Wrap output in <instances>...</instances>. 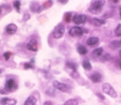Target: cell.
I'll use <instances>...</instances> for the list:
<instances>
[{
    "label": "cell",
    "mask_w": 121,
    "mask_h": 105,
    "mask_svg": "<svg viewBox=\"0 0 121 105\" xmlns=\"http://www.w3.org/2000/svg\"><path fill=\"white\" fill-rule=\"evenodd\" d=\"M104 4H105V0H92L89 10L93 13H99Z\"/></svg>",
    "instance_id": "1"
},
{
    "label": "cell",
    "mask_w": 121,
    "mask_h": 105,
    "mask_svg": "<svg viewBox=\"0 0 121 105\" xmlns=\"http://www.w3.org/2000/svg\"><path fill=\"white\" fill-rule=\"evenodd\" d=\"M16 89H17V84H16L15 80L13 79H9L6 81L4 89H2L0 91V93L1 94H8V93H10V92H12Z\"/></svg>",
    "instance_id": "2"
},
{
    "label": "cell",
    "mask_w": 121,
    "mask_h": 105,
    "mask_svg": "<svg viewBox=\"0 0 121 105\" xmlns=\"http://www.w3.org/2000/svg\"><path fill=\"white\" fill-rule=\"evenodd\" d=\"M102 91L106 94V95H108V96H110L111 97H113V98H115L116 96H117V93H116V91L113 89V87L110 84V83H103L102 84Z\"/></svg>",
    "instance_id": "3"
},
{
    "label": "cell",
    "mask_w": 121,
    "mask_h": 105,
    "mask_svg": "<svg viewBox=\"0 0 121 105\" xmlns=\"http://www.w3.org/2000/svg\"><path fill=\"white\" fill-rule=\"evenodd\" d=\"M64 31H65V28H64V26L62 24H58L54 29H53V32H52V36L53 38L55 39H60L63 36L64 34Z\"/></svg>",
    "instance_id": "4"
},
{
    "label": "cell",
    "mask_w": 121,
    "mask_h": 105,
    "mask_svg": "<svg viewBox=\"0 0 121 105\" xmlns=\"http://www.w3.org/2000/svg\"><path fill=\"white\" fill-rule=\"evenodd\" d=\"M53 87L56 88L57 90L60 91V92H64V93H69L71 91V87L68 86L65 83L60 82L58 80H53Z\"/></svg>",
    "instance_id": "5"
},
{
    "label": "cell",
    "mask_w": 121,
    "mask_h": 105,
    "mask_svg": "<svg viewBox=\"0 0 121 105\" xmlns=\"http://www.w3.org/2000/svg\"><path fill=\"white\" fill-rule=\"evenodd\" d=\"M66 70L70 73V75L73 78H78V73H77V64L73 61H66L65 64Z\"/></svg>",
    "instance_id": "6"
},
{
    "label": "cell",
    "mask_w": 121,
    "mask_h": 105,
    "mask_svg": "<svg viewBox=\"0 0 121 105\" xmlns=\"http://www.w3.org/2000/svg\"><path fill=\"white\" fill-rule=\"evenodd\" d=\"M83 34V29L79 26H73L69 29V35L72 37H79Z\"/></svg>",
    "instance_id": "7"
},
{
    "label": "cell",
    "mask_w": 121,
    "mask_h": 105,
    "mask_svg": "<svg viewBox=\"0 0 121 105\" xmlns=\"http://www.w3.org/2000/svg\"><path fill=\"white\" fill-rule=\"evenodd\" d=\"M87 20V16L84 14H75L73 17V22L76 25H82L86 22Z\"/></svg>",
    "instance_id": "8"
},
{
    "label": "cell",
    "mask_w": 121,
    "mask_h": 105,
    "mask_svg": "<svg viewBox=\"0 0 121 105\" xmlns=\"http://www.w3.org/2000/svg\"><path fill=\"white\" fill-rule=\"evenodd\" d=\"M26 48L30 51H33V52H36L38 50V44H37V41L35 39H31L27 44H26Z\"/></svg>",
    "instance_id": "9"
},
{
    "label": "cell",
    "mask_w": 121,
    "mask_h": 105,
    "mask_svg": "<svg viewBox=\"0 0 121 105\" xmlns=\"http://www.w3.org/2000/svg\"><path fill=\"white\" fill-rule=\"evenodd\" d=\"M6 31H7L8 34L12 35V34H14L17 31V26L15 24H9L6 26Z\"/></svg>",
    "instance_id": "10"
},
{
    "label": "cell",
    "mask_w": 121,
    "mask_h": 105,
    "mask_svg": "<svg viewBox=\"0 0 121 105\" xmlns=\"http://www.w3.org/2000/svg\"><path fill=\"white\" fill-rule=\"evenodd\" d=\"M1 103H2V105H15L17 103V101H16V99H13V98L4 97L1 99Z\"/></svg>",
    "instance_id": "11"
},
{
    "label": "cell",
    "mask_w": 121,
    "mask_h": 105,
    "mask_svg": "<svg viewBox=\"0 0 121 105\" xmlns=\"http://www.w3.org/2000/svg\"><path fill=\"white\" fill-rule=\"evenodd\" d=\"M101 79H102V77H101V75H100L98 72H95V73H94V74H92V75L90 76V79H91L94 83L99 82V81L101 80Z\"/></svg>",
    "instance_id": "12"
},
{
    "label": "cell",
    "mask_w": 121,
    "mask_h": 105,
    "mask_svg": "<svg viewBox=\"0 0 121 105\" xmlns=\"http://www.w3.org/2000/svg\"><path fill=\"white\" fill-rule=\"evenodd\" d=\"M30 9H31L33 12H40V11L43 9V8L40 7L37 2H32V3L30 4Z\"/></svg>",
    "instance_id": "13"
},
{
    "label": "cell",
    "mask_w": 121,
    "mask_h": 105,
    "mask_svg": "<svg viewBox=\"0 0 121 105\" xmlns=\"http://www.w3.org/2000/svg\"><path fill=\"white\" fill-rule=\"evenodd\" d=\"M98 42H99V39L97 37H90L87 40V44L90 46H94V45H96Z\"/></svg>",
    "instance_id": "14"
},
{
    "label": "cell",
    "mask_w": 121,
    "mask_h": 105,
    "mask_svg": "<svg viewBox=\"0 0 121 105\" xmlns=\"http://www.w3.org/2000/svg\"><path fill=\"white\" fill-rule=\"evenodd\" d=\"M91 23L95 26H100L102 25L105 24V21L102 20V19H99V18H93L91 20Z\"/></svg>",
    "instance_id": "15"
},
{
    "label": "cell",
    "mask_w": 121,
    "mask_h": 105,
    "mask_svg": "<svg viewBox=\"0 0 121 105\" xmlns=\"http://www.w3.org/2000/svg\"><path fill=\"white\" fill-rule=\"evenodd\" d=\"M36 102H37L36 97L33 96H28V97L26 99L24 105H36Z\"/></svg>",
    "instance_id": "16"
},
{
    "label": "cell",
    "mask_w": 121,
    "mask_h": 105,
    "mask_svg": "<svg viewBox=\"0 0 121 105\" xmlns=\"http://www.w3.org/2000/svg\"><path fill=\"white\" fill-rule=\"evenodd\" d=\"M93 57L95 58H98L100 57L102 54H103V48L102 47H98V48H95L94 51H93Z\"/></svg>",
    "instance_id": "17"
},
{
    "label": "cell",
    "mask_w": 121,
    "mask_h": 105,
    "mask_svg": "<svg viewBox=\"0 0 121 105\" xmlns=\"http://www.w3.org/2000/svg\"><path fill=\"white\" fill-rule=\"evenodd\" d=\"M82 67L85 69V70H87V71H89V70H91L92 69V64H91V62H90V61L89 60H84L83 61H82Z\"/></svg>",
    "instance_id": "18"
},
{
    "label": "cell",
    "mask_w": 121,
    "mask_h": 105,
    "mask_svg": "<svg viewBox=\"0 0 121 105\" xmlns=\"http://www.w3.org/2000/svg\"><path fill=\"white\" fill-rule=\"evenodd\" d=\"M78 52L80 55H85V54H87V48L84 45H78Z\"/></svg>",
    "instance_id": "19"
},
{
    "label": "cell",
    "mask_w": 121,
    "mask_h": 105,
    "mask_svg": "<svg viewBox=\"0 0 121 105\" xmlns=\"http://www.w3.org/2000/svg\"><path fill=\"white\" fill-rule=\"evenodd\" d=\"M63 105H78V101L76 98H72V99H69V100L65 101Z\"/></svg>",
    "instance_id": "20"
},
{
    "label": "cell",
    "mask_w": 121,
    "mask_h": 105,
    "mask_svg": "<svg viewBox=\"0 0 121 105\" xmlns=\"http://www.w3.org/2000/svg\"><path fill=\"white\" fill-rule=\"evenodd\" d=\"M111 47L112 48H113V49H116V48H118V47H120L121 46V42L120 41H112V43H111Z\"/></svg>",
    "instance_id": "21"
},
{
    "label": "cell",
    "mask_w": 121,
    "mask_h": 105,
    "mask_svg": "<svg viewBox=\"0 0 121 105\" xmlns=\"http://www.w3.org/2000/svg\"><path fill=\"white\" fill-rule=\"evenodd\" d=\"M71 18H72V12H65V13H64L63 20H64L66 23H70Z\"/></svg>",
    "instance_id": "22"
},
{
    "label": "cell",
    "mask_w": 121,
    "mask_h": 105,
    "mask_svg": "<svg viewBox=\"0 0 121 105\" xmlns=\"http://www.w3.org/2000/svg\"><path fill=\"white\" fill-rule=\"evenodd\" d=\"M13 7L15 8V9L17 10V12H20V7H21V2L19 0H15L13 2Z\"/></svg>",
    "instance_id": "23"
},
{
    "label": "cell",
    "mask_w": 121,
    "mask_h": 105,
    "mask_svg": "<svg viewBox=\"0 0 121 105\" xmlns=\"http://www.w3.org/2000/svg\"><path fill=\"white\" fill-rule=\"evenodd\" d=\"M52 4H53V1L52 0H47L46 2H44L43 3V9H48V8H50L51 6H52Z\"/></svg>",
    "instance_id": "24"
},
{
    "label": "cell",
    "mask_w": 121,
    "mask_h": 105,
    "mask_svg": "<svg viewBox=\"0 0 121 105\" xmlns=\"http://www.w3.org/2000/svg\"><path fill=\"white\" fill-rule=\"evenodd\" d=\"M114 33H115V35H116L117 37L121 36V24L116 26V28H115V30H114Z\"/></svg>",
    "instance_id": "25"
},
{
    "label": "cell",
    "mask_w": 121,
    "mask_h": 105,
    "mask_svg": "<svg viewBox=\"0 0 121 105\" xmlns=\"http://www.w3.org/2000/svg\"><path fill=\"white\" fill-rule=\"evenodd\" d=\"M10 56H11V52H9V51H8V52H5V53H4V55H3V57H4V59H5L6 61L9 60Z\"/></svg>",
    "instance_id": "26"
},
{
    "label": "cell",
    "mask_w": 121,
    "mask_h": 105,
    "mask_svg": "<svg viewBox=\"0 0 121 105\" xmlns=\"http://www.w3.org/2000/svg\"><path fill=\"white\" fill-rule=\"evenodd\" d=\"M24 67H25V69L33 68V66H32V64H31L30 62H25V63H24Z\"/></svg>",
    "instance_id": "27"
},
{
    "label": "cell",
    "mask_w": 121,
    "mask_h": 105,
    "mask_svg": "<svg viewBox=\"0 0 121 105\" xmlns=\"http://www.w3.org/2000/svg\"><path fill=\"white\" fill-rule=\"evenodd\" d=\"M110 58H111V56L109 55V54H105L102 58H101V61H108V60H110Z\"/></svg>",
    "instance_id": "28"
},
{
    "label": "cell",
    "mask_w": 121,
    "mask_h": 105,
    "mask_svg": "<svg viewBox=\"0 0 121 105\" xmlns=\"http://www.w3.org/2000/svg\"><path fill=\"white\" fill-rule=\"evenodd\" d=\"M29 18H30V15H29V14H27V13H26V14H25V16L23 17V21H24V22H26V21H27Z\"/></svg>",
    "instance_id": "29"
},
{
    "label": "cell",
    "mask_w": 121,
    "mask_h": 105,
    "mask_svg": "<svg viewBox=\"0 0 121 105\" xmlns=\"http://www.w3.org/2000/svg\"><path fill=\"white\" fill-rule=\"evenodd\" d=\"M58 2L60 3V4H62V5H65L68 2V0H58Z\"/></svg>",
    "instance_id": "30"
},
{
    "label": "cell",
    "mask_w": 121,
    "mask_h": 105,
    "mask_svg": "<svg viewBox=\"0 0 121 105\" xmlns=\"http://www.w3.org/2000/svg\"><path fill=\"white\" fill-rule=\"evenodd\" d=\"M96 96H99V98H100V99H102V100H104V98H105V97H104L101 94H99V93H97V94H96Z\"/></svg>",
    "instance_id": "31"
},
{
    "label": "cell",
    "mask_w": 121,
    "mask_h": 105,
    "mask_svg": "<svg viewBox=\"0 0 121 105\" xmlns=\"http://www.w3.org/2000/svg\"><path fill=\"white\" fill-rule=\"evenodd\" d=\"M109 2L112 4H116V3H118V0H109Z\"/></svg>",
    "instance_id": "32"
},
{
    "label": "cell",
    "mask_w": 121,
    "mask_h": 105,
    "mask_svg": "<svg viewBox=\"0 0 121 105\" xmlns=\"http://www.w3.org/2000/svg\"><path fill=\"white\" fill-rule=\"evenodd\" d=\"M43 105H53V103H52L51 101H45V102L43 103Z\"/></svg>",
    "instance_id": "33"
},
{
    "label": "cell",
    "mask_w": 121,
    "mask_h": 105,
    "mask_svg": "<svg viewBox=\"0 0 121 105\" xmlns=\"http://www.w3.org/2000/svg\"><path fill=\"white\" fill-rule=\"evenodd\" d=\"M119 14H120V18H121V7H120V9H119Z\"/></svg>",
    "instance_id": "34"
},
{
    "label": "cell",
    "mask_w": 121,
    "mask_h": 105,
    "mask_svg": "<svg viewBox=\"0 0 121 105\" xmlns=\"http://www.w3.org/2000/svg\"><path fill=\"white\" fill-rule=\"evenodd\" d=\"M119 56H120V58H121V50L119 51Z\"/></svg>",
    "instance_id": "35"
},
{
    "label": "cell",
    "mask_w": 121,
    "mask_h": 105,
    "mask_svg": "<svg viewBox=\"0 0 121 105\" xmlns=\"http://www.w3.org/2000/svg\"><path fill=\"white\" fill-rule=\"evenodd\" d=\"M2 72H3V69H0V74H1Z\"/></svg>",
    "instance_id": "36"
},
{
    "label": "cell",
    "mask_w": 121,
    "mask_h": 105,
    "mask_svg": "<svg viewBox=\"0 0 121 105\" xmlns=\"http://www.w3.org/2000/svg\"><path fill=\"white\" fill-rule=\"evenodd\" d=\"M120 69H121V62H120Z\"/></svg>",
    "instance_id": "37"
},
{
    "label": "cell",
    "mask_w": 121,
    "mask_h": 105,
    "mask_svg": "<svg viewBox=\"0 0 121 105\" xmlns=\"http://www.w3.org/2000/svg\"><path fill=\"white\" fill-rule=\"evenodd\" d=\"M0 14H1V11H0Z\"/></svg>",
    "instance_id": "38"
},
{
    "label": "cell",
    "mask_w": 121,
    "mask_h": 105,
    "mask_svg": "<svg viewBox=\"0 0 121 105\" xmlns=\"http://www.w3.org/2000/svg\"><path fill=\"white\" fill-rule=\"evenodd\" d=\"M120 42H121V41H120Z\"/></svg>",
    "instance_id": "39"
}]
</instances>
